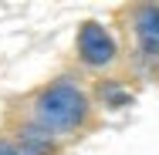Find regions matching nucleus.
I'll list each match as a JSON object with an SVG mask.
<instances>
[{
    "mask_svg": "<svg viewBox=\"0 0 159 155\" xmlns=\"http://www.w3.org/2000/svg\"><path fill=\"white\" fill-rule=\"evenodd\" d=\"M37 115H41L44 125L71 128L75 122H81V115H85V94L78 91L71 81H58V84H51V88L41 91Z\"/></svg>",
    "mask_w": 159,
    "mask_h": 155,
    "instance_id": "f257e3e1",
    "label": "nucleus"
},
{
    "mask_svg": "<svg viewBox=\"0 0 159 155\" xmlns=\"http://www.w3.org/2000/svg\"><path fill=\"white\" fill-rule=\"evenodd\" d=\"M78 51H81V58L88 64H108L115 58V44H112L108 31L102 24H95V20H88L81 27V34H78Z\"/></svg>",
    "mask_w": 159,
    "mask_h": 155,
    "instance_id": "f03ea898",
    "label": "nucleus"
},
{
    "mask_svg": "<svg viewBox=\"0 0 159 155\" xmlns=\"http://www.w3.org/2000/svg\"><path fill=\"white\" fill-rule=\"evenodd\" d=\"M135 37H139V44H142V51L149 58H159V7L156 3L139 7V14H135Z\"/></svg>",
    "mask_w": 159,
    "mask_h": 155,
    "instance_id": "7ed1b4c3",
    "label": "nucleus"
},
{
    "mask_svg": "<svg viewBox=\"0 0 159 155\" xmlns=\"http://www.w3.org/2000/svg\"><path fill=\"white\" fill-rule=\"evenodd\" d=\"M0 155H17V152H14V145H10V142H0Z\"/></svg>",
    "mask_w": 159,
    "mask_h": 155,
    "instance_id": "20e7f679",
    "label": "nucleus"
}]
</instances>
